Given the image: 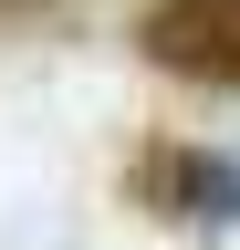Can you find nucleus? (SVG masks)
<instances>
[{
	"instance_id": "obj_1",
	"label": "nucleus",
	"mask_w": 240,
	"mask_h": 250,
	"mask_svg": "<svg viewBox=\"0 0 240 250\" xmlns=\"http://www.w3.org/2000/svg\"><path fill=\"white\" fill-rule=\"evenodd\" d=\"M126 198L167 229H240V156L198 146V136H146L126 156Z\"/></svg>"
},
{
	"instance_id": "obj_2",
	"label": "nucleus",
	"mask_w": 240,
	"mask_h": 250,
	"mask_svg": "<svg viewBox=\"0 0 240 250\" xmlns=\"http://www.w3.org/2000/svg\"><path fill=\"white\" fill-rule=\"evenodd\" d=\"M136 52L177 83L240 94V0H146L136 11Z\"/></svg>"
},
{
	"instance_id": "obj_3",
	"label": "nucleus",
	"mask_w": 240,
	"mask_h": 250,
	"mask_svg": "<svg viewBox=\"0 0 240 250\" xmlns=\"http://www.w3.org/2000/svg\"><path fill=\"white\" fill-rule=\"evenodd\" d=\"M0 11H42V0H0Z\"/></svg>"
}]
</instances>
